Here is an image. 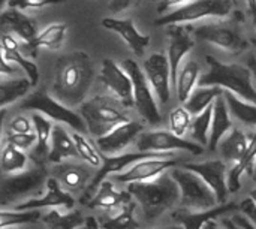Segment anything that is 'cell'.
Returning a JSON list of instances; mask_svg holds the SVG:
<instances>
[{
	"label": "cell",
	"instance_id": "43",
	"mask_svg": "<svg viewBox=\"0 0 256 229\" xmlns=\"http://www.w3.org/2000/svg\"><path fill=\"white\" fill-rule=\"evenodd\" d=\"M63 0H9L8 6L12 9H32V8H45L50 4L62 3Z\"/></svg>",
	"mask_w": 256,
	"mask_h": 229
},
{
	"label": "cell",
	"instance_id": "20",
	"mask_svg": "<svg viewBox=\"0 0 256 229\" xmlns=\"http://www.w3.org/2000/svg\"><path fill=\"white\" fill-rule=\"evenodd\" d=\"M236 210H240L237 202L220 204V206H218L212 210H206V212H192L188 208H180L172 213V219L176 222H178L184 229H204L208 222H213L214 219H218L226 213H232Z\"/></svg>",
	"mask_w": 256,
	"mask_h": 229
},
{
	"label": "cell",
	"instance_id": "45",
	"mask_svg": "<svg viewBox=\"0 0 256 229\" xmlns=\"http://www.w3.org/2000/svg\"><path fill=\"white\" fill-rule=\"evenodd\" d=\"M238 207H240L243 216H246V218L252 222V225L256 228V204L252 201V198L243 200V201L238 204Z\"/></svg>",
	"mask_w": 256,
	"mask_h": 229
},
{
	"label": "cell",
	"instance_id": "59",
	"mask_svg": "<svg viewBox=\"0 0 256 229\" xmlns=\"http://www.w3.org/2000/svg\"><path fill=\"white\" fill-rule=\"evenodd\" d=\"M152 2H156V0H152Z\"/></svg>",
	"mask_w": 256,
	"mask_h": 229
},
{
	"label": "cell",
	"instance_id": "53",
	"mask_svg": "<svg viewBox=\"0 0 256 229\" xmlns=\"http://www.w3.org/2000/svg\"><path fill=\"white\" fill-rule=\"evenodd\" d=\"M222 224H224V226L226 229H240L234 222H232V219H224Z\"/></svg>",
	"mask_w": 256,
	"mask_h": 229
},
{
	"label": "cell",
	"instance_id": "12",
	"mask_svg": "<svg viewBox=\"0 0 256 229\" xmlns=\"http://www.w3.org/2000/svg\"><path fill=\"white\" fill-rule=\"evenodd\" d=\"M195 36L232 54H240L248 48L242 32L231 24H206L195 28Z\"/></svg>",
	"mask_w": 256,
	"mask_h": 229
},
{
	"label": "cell",
	"instance_id": "10",
	"mask_svg": "<svg viewBox=\"0 0 256 229\" xmlns=\"http://www.w3.org/2000/svg\"><path fill=\"white\" fill-rule=\"evenodd\" d=\"M136 147L144 153H160V154H174L171 152L183 150L195 156L204 153V147L195 141L184 140L177 136L171 130H148L142 132L136 140Z\"/></svg>",
	"mask_w": 256,
	"mask_h": 229
},
{
	"label": "cell",
	"instance_id": "48",
	"mask_svg": "<svg viewBox=\"0 0 256 229\" xmlns=\"http://www.w3.org/2000/svg\"><path fill=\"white\" fill-rule=\"evenodd\" d=\"M232 222H234L240 229H256L255 226L252 225V222H250L246 216H243V214H236V216H232Z\"/></svg>",
	"mask_w": 256,
	"mask_h": 229
},
{
	"label": "cell",
	"instance_id": "8",
	"mask_svg": "<svg viewBox=\"0 0 256 229\" xmlns=\"http://www.w3.org/2000/svg\"><path fill=\"white\" fill-rule=\"evenodd\" d=\"M232 9L231 0H192L177 9L162 15L154 21L156 26H172L196 21L206 16H226Z\"/></svg>",
	"mask_w": 256,
	"mask_h": 229
},
{
	"label": "cell",
	"instance_id": "38",
	"mask_svg": "<svg viewBox=\"0 0 256 229\" xmlns=\"http://www.w3.org/2000/svg\"><path fill=\"white\" fill-rule=\"evenodd\" d=\"M40 220L39 210H27V212H16V210H3L0 213V229H9L18 225H30Z\"/></svg>",
	"mask_w": 256,
	"mask_h": 229
},
{
	"label": "cell",
	"instance_id": "22",
	"mask_svg": "<svg viewBox=\"0 0 256 229\" xmlns=\"http://www.w3.org/2000/svg\"><path fill=\"white\" fill-rule=\"evenodd\" d=\"M51 177L57 180L63 190L72 195L82 190L87 186V182L92 178V174L87 168H84L80 164L63 162L54 165V168L51 170Z\"/></svg>",
	"mask_w": 256,
	"mask_h": 229
},
{
	"label": "cell",
	"instance_id": "30",
	"mask_svg": "<svg viewBox=\"0 0 256 229\" xmlns=\"http://www.w3.org/2000/svg\"><path fill=\"white\" fill-rule=\"evenodd\" d=\"M200 66L196 62L189 60L182 70L178 72L177 76V86H176V92H177V98L182 104H186L188 99L190 98L194 87L196 86V82L200 81Z\"/></svg>",
	"mask_w": 256,
	"mask_h": 229
},
{
	"label": "cell",
	"instance_id": "57",
	"mask_svg": "<svg viewBox=\"0 0 256 229\" xmlns=\"http://www.w3.org/2000/svg\"><path fill=\"white\" fill-rule=\"evenodd\" d=\"M252 180L256 183V165H255V171H254V176H252Z\"/></svg>",
	"mask_w": 256,
	"mask_h": 229
},
{
	"label": "cell",
	"instance_id": "42",
	"mask_svg": "<svg viewBox=\"0 0 256 229\" xmlns=\"http://www.w3.org/2000/svg\"><path fill=\"white\" fill-rule=\"evenodd\" d=\"M36 134H15V132H8L6 135V144H10L20 150H28L30 147L36 146Z\"/></svg>",
	"mask_w": 256,
	"mask_h": 229
},
{
	"label": "cell",
	"instance_id": "4",
	"mask_svg": "<svg viewBox=\"0 0 256 229\" xmlns=\"http://www.w3.org/2000/svg\"><path fill=\"white\" fill-rule=\"evenodd\" d=\"M120 102L106 96H98L80 106V116L82 117L87 132L99 140L114 130L117 126L129 122L130 118L117 106Z\"/></svg>",
	"mask_w": 256,
	"mask_h": 229
},
{
	"label": "cell",
	"instance_id": "35",
	"mask_svg": "<svg viewBox=\"0 0 256 229\" xmlns=\"http://www.w3.org/2000/svg\"><path fill=\"white\" fill-rule=\"evenodd\" d=\"M214 105V104H213ZM213 105L208 106L204 112H201L200 116L194 117L192 120V124H190V129H189V134H190V138L206 147L208 146V141H210V132H212V122H213Z\"/></svg>",
	"mask_w": 256,
	"mask_h": 229
},
{
	"label": "cell",
	"instance_id": "9",
	"mask_svg": "<svg viewBox=\"0 0 256 229\" xmlns=\"http://www.w3.org/2000/svg\"><path fill=\"white\" fill-rule=\"evenodd\" d=\"M48 182V172L44 166H36L28 171H22L18 174H10L4 177L0 189V201L2 207L12 206L15 201H20L28 195L40 192L44 184Z\"/></svg>",
	"mask_w": 256,
	"mask_h": 229
},
{
	"label": "cell",
	"instance_id": "36",
	"mask_svg": "<svg viewBox=\"0 0 256 229\" xmlns=\"http://www.w3.org/2000/svg\"><path fill=\"white\" fill-rule=\"evenodd\" d=\"M135 202H130L129 206L123 207L117 214L102 220V229H140V222L135 218Z\"/></svg>",
	"mask_w": 256,
	"mask_h": 229
},
{
	"label": "cell",
	"instance_id": "34",
	"mask_svg": "<svg viewBox=\"0 0 256 229\" xmlns=\"http://www.w3.org/2000/svg\"><path fill=\"white\" fill-rule=\"evenodd\" d=\"M33 87L28 78H16V80H3L0 86V105L2 108H6L9 104L24 98L28 90Z\"/></svg>",
	"mask_w": 256,
	"mask_h": 229
},
{
	"label": "cell",
	"instance_id": "52",
	"mask_svg": "<svg viewBox=\"0 0 256 229\" xmlns=\"http://www.w3.org/2000/svg\"><path fill=\"white\" fill-rule=\"evenodd\" d=\"M246 3H248L249 12L252 15V21H254V24L256 26V0H246Z\"/></svg>",
	"mask_w": 256,
	"mask_h": 229
},
{
	"label": "cell",
	"instance_id": "31",
	"mask_svg": "<svg viewBox=\"0 0 256 229\" xmlns=\"http://www.w3.org/2000/svg\"><path fill=\"white\" fill-rule=\"evenodd\" d=\"M224 98L226 100L230 114L236 117L240 123L248 124V126H256V105L249 104L240 98H237L234 93L225 90Z\"/></svg>",
	"mask_w": 256,
	"mask_h": 229
},
{
	"label": "cell",
	"instance_id": "18",
	"mask_svg": "<svg viewBox=\"0 0 256 229\" xmlns=\"http://www.w3.org/2000/svg\"><path fill=\"white\" fill-rule=\"evenodd\" d=\"M46 194L42 198H32L27 200L26 202H21L14 207L16 212H27V210H40L46 207H60V208H68L72 210L75 206V200L70 194L62 189V186L57 183L56 178L50 177L46 182Z\"/></svg>",
	"mask_w": 256,
	"mask_h": 229
},
{
	"label": "cell",
	"instance_id": "29",
	"mask_svg": "<svg viewBox=\"0 0 256 229\" xmlns=\"http://www.w3.org/2000/svg\"><path fill=\"white\" fill-rule=\"evenodd\" d=\"M250 140L240 129H232L220 142V152L228 162H240L249 148Z\"/></svg>",
	"mask_w": 256,
	"mask_h": 229
},
{
	"label": "cell",
	"instance_id": "28",
	"mask_svg": "<svg viewBox=\"0 0 256 229\" xmlns=\"http://www.w3.org/2000/svg\"><path fill=\"white\" fill-rule=\"evenodd\" d=\"M224 88L222 87H214V86H208V87H198L192 92L190 98L188 99V102L184 104V108L194 116H200L201 112H204L208 106H212L218 98L224 96Z\"/></svg>",
	"mask_w": 256,
	"mask_h": 229
},
{
	"label": "cell",
	"instance_id": "2",
	"mask_svg": "<svg viewBox=\"0 0 256 229\" xmlns=\"http://www.w3.org/2000/svg\"><path fill=\"white\" fill-rule=\"evenodd\" d=\"M129 194L141 206L146 220H154L170 210L180 200V188L170 176H160L156 180L128 184Z\"/></svg>",
	"mask_w": 256,
	"mask_h": 229
},
{
	"label": "cell",
	"instance_id": "47",
	"mask_svg": "<svg viewBox=\"0 0 256 229\" xmlns=\"http://www.w3.org/2000/svg\"><path fill=\"white\" fill-rule=\"evenodd\" d=\"M132 3H134V0H111L108 4V9L111 14H120L124 9H128Z\"/></svg>",
	"mask_w": 256,
	"mask_h": 229
},
{
	"label": "cell",
	"instance_id": "26",
	"mask_svg": "<svg viewBox=\"0 0 256 229\" xmlns=\"http://www.w3.org/2000/svg\"><path fill=\"white\" fill-rule=\"evenodd\" d=\"M32 122H33V128H34V134H36V140H38L36 146L33 148V153H32V159L38 165H40L42 162L48 160L54 124L50 122V118H45V116H42V114H33Z\"/></svg>",
	"mask_w": 256,
	"mask_h": 229
},
{
	"label": "cell",
	"instance_id": "33",
	"mask_svg": "<svg viewBox=\"0 0 256 229\" xmlns=\"http://www.w3.org/2000/svg\"><path fill=\"white\" fill-rule=\"evenodd\" d=\"M42 220L48 229H80L86 224V219L78 210H70L64 214L57 210H51Z\"/></svg>",
	"mask_w": 256,
	"mask_h": 229
},
{
	"label": "cell",
	"instance_id": "56",
	"mask_svg": "<svg viewBox=\"0 0 256 229\" xmlns=\"http://www.w3.org/2000/svg\"><path fill=\"white\" fill-rule=\"evenodd\" d=\"M249 198H252V201L256 204V189H254L252 192H250V195H249Z\"/></svg>",
	"mask_w": 256,
	"mask_h": 229
},
{
	"label": "cell",
	"instance_id": "32",
	"mask_svg": "<svg viewBox=\"0 0 256 229\" xmlns=\"http://www.w3.org/2000/svg\"><path fill=\"white\" fill-rule=\"evenodd\" d=\"M66 24L64 22H54V24H50L48 27H45L38 36L36 39L33 40V44L27 45L32 52H34L39 46H45V48H50V50H57L60 48V45L63 44L64 40V36H66Z\"/></svg>",
	"mask_w": 256,
	"mask_h": 229
},
{
	"label": "cell",
	"instance_id": "6",
	"mask_svg": "<svg viewBox=\"0 0 256 229\" xmlns=\"http://www.w3.org/2000/svg\"><path fill=\"white\" fill-rule=\"evenodd\" d=\"M21 110H30V111H38L39 114L56 120L57 123H64L69 128H72L75 132L81 134L87 130V126L82 120V117L72 111V108H68L62 102H58L52 94H48L44 87L22 99L20 104Z\"/></svg>",
	"mask_w": 256,
	"mask_h": 229
},
{
	"label": "cell",
	"instance_id": "7",
	"mask_svg": "<svg viewBox=\"0 0 256 229\" xmlns=\"http://www.w3.org/2000/svg\"><path fill=\"white\" fill-rule=\"evenodd\" d=\"M123 69L129 74L134 86V106L138 111V114L152 126H156L162 122L159 108L156 105V99L153 96L152 86L144 74V69L140 68V64L132 60H123L122 62Z\"/></svg>",
	"mask_w": 256,
	"mask_h": 229
},
{
	"label": "cell",
	"instance_id": "50",
	"mask_svg": "<svg viewBox=\"0 0 256 229\" xmlns=\"http://www.w3.org/2000/svg\"><path fill=\"white\" fill-rule=\"evenodd\" d=\"M18 70H21V69L16 64L10 63V62H8L6 58L2 57V74L3 75H15Z\"/></svg>",
	"mask_w": 256,
	"mask_h": 229
},
{
	"label": "cell",
	"instance_id": "15",
	"mask_svg": "<svg viewBox=\"0 0 256 229\" xmlns=\"http://www.w3.org/2000/svg\"><path fill=\"white\" fill-rule=\"evenodd\" d=\"M183 168L198 174L216 194L219 204L228 202V180H226V165L224 160H207L201 164H189L182 165Z\"/></svg>",
	"mask_w": 256,
	"mask_h": 229
},
{
	"label": "cell",
	"instance_id": "25",
	"mask_svg": "<svg viewBox=\"0 0 256 229\" xmlns=\"http://www.w3.org/2000/svg\"><path fill=\"white\" fill-rule=\"evenodd\" d=\"M75 156H78V152H76L74 138L68 134V130L60 123H56L52 129V135H51L48 162L63 164V160L69 158H75Z\"/></svg>",
	"mask_w": 256,
	"mask_h": 229
},
{
	"label": "cell",
	"instance_id": "46",
	"mask_svg": "<svg viewBox=\"0 0 256 229\" xmlns=\"http://www.w3.org/2000/svg\"><path fill=\"white\" fill-rule=\"evenodd\" d=\"M2 50L3 51H20V44L16 42V39L12 34L3 33L2 34Z\"/></svg>",
	"mask_w": 256,
	"mask_h": 229
},
{
	"label": "cell",
	"instance_id": "41",
	"mask_svg": "<svg viewBox=\"0 0 256 229\" xmlns=\"http://www.w3.org/2000/svg\"><path fill=\"white\" fill-rule=\"evenodd\" d=\"M192 114L186 110V108H176L171 111L170 114V130L172 134H176L177 136H182L190 129V124H192Z\"/></svg>",
	"mask_w": 256,
	"mask_h": 229
},
{
	"label": "cell",
	"instance_id": "17",
	"mask_svg": "<svg viewBox=\"0 0 256 229\" xmlns=\"http://www.w3.org/2000/svg\"><path fill=\"white\" fill-rule=\"evenodd\" d=\"M142 129L144 128L140 122L129 120V122L117 126L108 135L96 140L98 148H99V152H102L108 156H116L117 153L123 152L132 141H135L142 134Z\"/></svg>",
	"mask_w": 256,
	"mask_h": 229
},
{
	"label": "cell",
	"instance_id": "21",
	"mask_svg": "<svg viewBox=\"0 0 256 229\" xmlns=\"http://www.w3.org/2000/svg\"><path fill=\"white\" fill-rule=\"evenodd\" d=\"M134 202V196L129 190H117L110 180H104L93 198L87 202L88 208H100L108 212H120L123 207Z\"/></svg>",
	"mask_w": 256,
	"mask_h": 229
},
{
	"label": "cell",
	"instance_id": "11",
	"mask_svg": "<svg viewBox=\"0 0 256 229\" xmlns=\"http://www.w3.org/2000/svg\"><path fill=\"white\" fill-rule=\"evenodd\" d=\"M98 80L112 93L120 105L126 108L134 106L132 80L129 74L123 69V66H118L112 58H105L102 62V69L98 75Z\"/></svg>",
	"mask_w": 256,
	"mask_h": 229
},
{
	"label": "cell",
	"instance_id": "14",
	"mask_svg": "<svg viewBox=\"0 0 256 229\" xmlns=\"http://www.w3.org/2000/svg\"><path fill=\"white\" fill-rule=\"evenodd\" d=\"M166 38H168V60H170V66H171L172 87L176 88L180 63L184 58V56L194 50L195 40L192 39L190 28L184 27L182 24L168 26L166 27Z\"/></svg>",
	"mask_w": 256,
	"mask_h": 229
},
{
	"label": "cell",
	"instance_id": "40",
	"mask_svg": "<svg viewBox=\"0 0 256 229\" xmlns=\"http://www.w3.org/2000/svg\"><path fill=\"white\" fill-rule=\"evenodd\" d=\"M2 57L6 58L8 62L16 64L21 70L26 72L27 78L30 80V82L33 84V87L39 82V69H38V64L33 63L32 60L26 58L20 51H3L2 50Z\"/></svg>",
	"mask_w": 256,
	"mask_h": 229
},
{
	"label": "cell",
	"instance_id": "5",
	"mask_svg": "<svg viewBox=\"0 0 256 229\" xmlns=\"http://www.w3.org/2000/svg\"><path fill=\"white\" fill-rule=\"evenodd\" d=\"M171 177L180 188V201L184 208L206 212L214 208L216 204H219L216 194L198 174L180 166L172 168Z\"/></svg>",
	"mask_w": 256,
	"mask_h": 229
},
{
	"label": "cell",
	"instance_id": "55",
	"mask_svg": "<svg viewBox=\"0 0 256 229\" xmlns=\"http://www.w3.org/2000/svg\"><path fill=\"white\" fill-rule=\"evenodd\" d=\"M204 229H220V228L218 226V224H214V222H208Z\"/></svg>",
	"mask_w": 256,
	"mask_h": 229
},
{
	"label": "cell",
	"instance_id": "13",
	"mask_svg": "<svg viewBox=\"0 0 256 229\" xmlns=\"http://www.w3.org/2000/svg\"><path fill=\"white\" fill-rule=\"evenodd\" d=\"M144 74L152 86V90L156 93L158 100L162 105H166L171 99V66L168 56L154 52L144 60Z\"/></svg>",
	"mask_w": 256,
	"mask_h": 229
},
{
	"label": "cell",
	"instance_id": "58",
	"mask_svg": "<svg viewBox=\"0 0 256 229\" xmlns=\"http://www.w3.org/2000/svg\"><path fill=\"white\" fill-rule=\"evenodd\" d=\"M162 229H182V228H177V226H172V228H162Z\"/></svg>",
	"mask_w": 256,
	"mask_h": 229
},
{
	"label": "cell",
	"instance_id": "54",
	"mask_svg": "<svg viewBox=\"0 0 256 229\" xmlns=\"http://www.w3.org/2000/svg\"><path fill=\"white\" fill-rule=\"evenodd\" d=\"M249 69L252 70V74H254V76L256 78V58H249Z\"/></svg>",
	"mask_w": 256,
	"mask_h": 229
},
{
	"label": "cell",
	"instance_id": "23",
	"mask_svg": "<svg viewBox=\"0 0 256 229\" xmlns=\"http://www.w3.org/2000/svg\"><path fill=\"white\" fill-rule=\"evenodd\" d=\"M0 24L3 33L16 34L20 39L26 42V45L33 44V40L39 34L33 21H30V18L26 16L20 9H12V8L4 9L0 16Z\"/></svg>",
	"mask_w": 256,
	"mask_h": 229
},
{
	"label": "cell",
	"instance_id": "49",
	"mask_svg": "<svg viewBox=\"0 0 256 229\" xmlns=\"http://www.w3.org/2000/svg\"><path fill=\"white\" fill-rule=\"evenodd\" d=\"M186 0H160V3L158 4V12L159 14H165L168 9L174 8V6H178L182 3H184Z\"/></svg>",
	"mask_w": 256,
	"mask_h": 229
},
{
	"label": "cell",
	"instance_id": "3",
	"mask_svg": "<svg viewBox=\"0 0 256 229\" xmlns=\"http://www.w3.org/2000/svg\"><path fill=\"white\" fill-rule=\"evenodd\" d=\"M206 60L210 69L200 78V87H222L224 90L234 93L237 98L256 105V88L252 82L254 74L249 68L236 63L226 64L216 60L213 56H207Z\"/></svg>",
	"mask_w": 256,
	"mask_h": 229
},
{
	"label": "cell",
	"instance_id": "37",
	"mask_svg": "<svg viewBox=\"0 0 256 229\" xmlns=\"http://www.w3.org/2000/svg\"><path fill=\"white\" fill-rule=\"evenodd\" d=\"M26 164H27V154L10 146V144H6L3 147V152H2V171L4 174H18V172H22V170L26 168Z\"/></svg>",
	"mask_w": 256,
	"mask_h": 229
},
{
	"label": "cell",
	"instance_id": "27",
	"mask_svg": "<svg viewBox=\"0 0 256 229\" xmlns=\"http://www.w3.org/2000/svg\"><path fill=\"white\" fill-rule=\"evenodd\" d=\"M256 165V132L250 136V144L249 148L246 152V154L243 156V159L237 164H234V166L231 168V171L228 172V189L230 194H236L242 189V176L243 174H249L250 177L254 176Z\"/></svg>",
	"mask_w": 256,
	"mask_h": 229
},
{
	"label": "cell",
	"instance_id": "51",
	"mask_svg": "<svg viewBox=\"0 0 256 229\" xmlns=\"http://www.w3.org/2000/svg\"><path fill=\"white\" fill-rule=\"evenodd\" d=\"M80 229H102V228H100L99 222H98L93 216H88V218H86V224H84V226Z\"/></svg>",
	"mask_w": 256,
	"mask_h": 229
},
{
	"label": "cell",
	"instance_id": "24",
	"mask_svg": "<svg viewBox=\"0 0 256 229\" xmlns=\"http://www.w3.org/2000/svg\"><path fill=\"white\" fill-rule=\"evenodd\" d=\"M232 122L230 117V110L226 105V100L224 96L218 98L213 105V122H212V132H210V141L208 148L210 152H214L216 147L222 142V140L232 130Z\"/></svg>",
	"mask_w": 256,
	"mask_h": 229
},
{
	"label": "cell",
	"instance_id": "1",
	"mask_svg": "<svg viewBox=\"0 0 256 229\" xmlns=\"http://www.w3.org/2000/svg\"><path fill=\"white\" fill-rule=\"evenodd\" d=\"M94 69L92 58L84 51L63 54L56 62V75L52 82V96L66 105L81 106L92 87Z\"/></svg>",
	"mask_w": 256,
	"mask_h": 229
},
{
	"label": "cell",
	"instance_id": "39",
	"mask_svg": "<svg viewBox=\"0 0 256 229\" xmlns=\"http://www.w3.org/2000/svg\"><path fill=\"white\" fill-rule=\"evenodd\" d=\"M72 138L75 141V146H76V152H78V156L87 162L88 165L94 166V168H100L102 164H104V154H100L94 147L93 144L81 134L75 132L72 134Z\"/></svg>",
	"mask_w": 256,
	"mask_h": 229
},
{
	"label": "cell",
	"instance_id": "19",
	"mask_svg": "<svg viewBox=\"0 0 256 229\" xmlns=\"http://www.w3.org/2000/svg\"><path fill=\"white\" fill-rule=\"evenodd\" d=\"M102 27L106 30H111L117 34H120L128 46L136 54V56H144L147 46L150 45V36L141 33L132 20H120V18H112V16H105L100 21Z\"/></svg>",
	"mask_w": 256,
	"mask_h": 229
},
{
	"label": "cell",
	"instance_id": "44",
	"mask_svg": "<svg viewBox=\"0 0 256 229\" xmlns=\"http://www.w3.org/2000/svg\"><path fill=\"white\" fill-rule=\"evenodd\" d=\"M33 129H34L33 128V122L28 120L24 116H16L9 123V132H15V134H32Z\"/></svg>",
	"mask_w": 256,
	"mask_h": 229
},
{
	"label": "cell",
	"instance_id": "16",
	"mask_svg": "<svg viewBox=\"0 0 256 229\" xmlns=\"http://www.w3.org/2000/svg\"><path fill=\"white\" fill-rule=\"evenodd\" d=\"M178 160L172 158H152L141 160L130 166L128 171L117 174L116 180L118 183L130 184V183H141V182H150L153 178H158L164 176V172L170 168H176Z\"/></svg>",
	"mask_w": 256,
	"mask_h": 229
}]
</instances>
